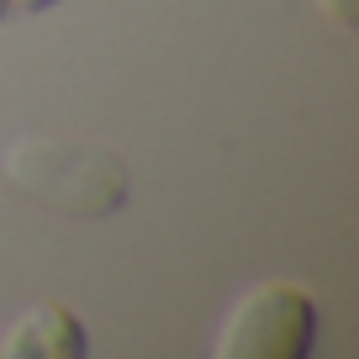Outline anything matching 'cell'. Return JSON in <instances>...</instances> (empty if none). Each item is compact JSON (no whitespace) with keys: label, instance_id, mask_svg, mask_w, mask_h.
I'll list each match as a JSON object with an SVG mask.
<instances>
[{"label":"cell","instance_id":"obj_1","mask_svg":"<svg viewBox=\"0 0 359 359\" xmlns=\"http://www.w3.org/2000/svg\"><path fill=\"white\" fill-rule=\"evenodd\" d=\"M0 169L27 201L58 217H111L127 206V164L111 148L22 137L6 148Z\"/></svg>","mask_w":359,"mask_h":359},{"label":"cell","instance_id":"obj_2","mask_svg":"<svg viewBox=\"0 0 359 359\" xmlns=\"http://www.w3.org/2000/svg\"><path fill=\"white\" fill-rule=\"evenodd\" d=\"M317 344V302L291 280L248 285L217 327V359H302Z\"/></svg>","mask_w":359,"mask_h":359},{"label":"cell","instance_id":"obj_3","mask_svg":"<svg viewBox=\"0 0 359 359\" xmlns=\"http://www.w3.org/2000/svg\"><path fill=\"white\" fill-rule=\"evenodd\" d=\"M85 348H90L85 323L64 302L22 306L0 333V359H85Z\"/></svg>","mask_w":359,"mask_h":359},{"label":"cell","instance_id":"obj_4","mask_svg":"<svg viewBox=\"0 0 359 359\" xmlns=\"http://www.w3.org/2000/svg\"><path fill=\"white\" fill-rule=\"evenodd\" d=\"M317 11H327V22L333 27H354V11H359V0H312Z\"/></svg>","mask_w":359,"mask_h":359},{"label":"cell","instance_id":"obj_5","mask_svg":"<svg viewBox=\"0 0 359 359\" xmlns=\"http://www.w3.org/2000/svg\"><path fill=\"white\" fill-rule=\"evenodd\" d=\"M48 6H58V0H6V11H48Z\"/></svg>","mask_w":359,"mask_h":359},{"label":"cell","instance_id":"obj_6","mask_svg":"<svg viewBox=\"0 0 359 359\" xmlns=\"http://www.w3.org/2000/svg\"><path fill=\"white\" fill-rule=\"evenodd\" d=\"M0 16H6V0H0Z\"/></svg>","mask_w":359,"mask_h":359}]
</instances>
